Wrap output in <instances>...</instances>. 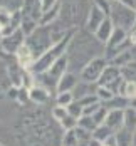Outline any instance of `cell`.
Here are the masks:
<instances>
[{"label": "cell", "mask_w": 136, "mask_h": 146, "mask_svg": "<svg viewBox=\"0 0 136 146\" xmlns=\"http://www.w3.org/2000/svg\"><path fill=\"white\" fill-rule=\"evenodd\" d=\"M0 146H2V145H0Z\"/></svg>", "instance_id": "cell-39"}, {"label": "cell", "mask_w": 136, "mask_h": 146, "mask_svg": "<svg viewBox=\"0 0 136 146\" xmlns=\"http://www.w3.org/2000/svg\"><path fill=\"white\" fill-rule=\"evenodd\" d=\"M12 14H14V12H10L9 9H5V7L0 5V30H3V29L9 27V24H10V20H12ZM0 34H2V32H0Z\"/></svg>", "instance_id": "cell-23"}, {"label": "cell", "mask_w": 136, "mask_h": 146, "mask_svg": "<svg viewBox=\"0 0 136 146\" xmlns=\"http://www.w3.org/2000/svg\"><path fill=\"white\" fill-rule=\"evenodd\" d=\"M111 133L113 129H109L107 126H99L96 133H94V139H98V141H103V139H109L111 138Z\"/></svg>", "instance_id": "cell-24"}, {"label": "cell", "mask_w": 136, "mask_h": 146, "mask_svg": "<svg viewBox=\"0 0 136 146\" xmlns=\"http://www.w3.org/2000/svg\"><path fill=\"white\" fill-rule=\"evenodd\" d=\"M24 44H25V35H24V32L20 29L12 32V34H9V35H3L0 39V47H2V50L5 54H14L15 56L17 50Z\"/></svg>", "instance_id": "cell-8"}, {"label": "cell", "mask_w": 136, "mask_h": 146, "mask_svg": "<svg viewBox=\"0 0 136 146\" xmlns=\"http://www.w3.org/2000/svg\"><path fill=\"white\" fill-rule=\"evenodd\" d=\"M106 116H107V109H106V108H99V109L94 113L92 119L96 121V124H101V123L106 119Z\"/></svg>", "instance_id": "cell-29"}, {"label": "cell", "mask_w": 136, "mask_h": 146, "mask_svg": "<svg viewBox=\"0 0 136 146\" xmlns=\"http://www.w3.org/2000/svg\"><path fill=\"white\" fill-rule=\"evenodd\" d=\"M113 30H114V25H113V22H111V19L109 17H106L104 22L98 27V30L94 32V37L101 42V44H106L107 40H109V37H111V34H113Z\"/></svg>", "instance_id": "cell-13"}, {"label": "cell", "mask_w": 136, "mask_h": 146, "mask_svg": "<svg viewBox=\"0 0 136 146\" xmlns=\"http://www.w3.org/2000/svg\"><path fill=\"white\" fill-rule=\"evenodd\" d=\"M109 2H121V3H126V5H129V7H136L135 0H109Z\"/></svg>", "instance_id": "cell-33"}, {"label": "cell", "mask_w": 136, "mask_h": 146, "mask_svg": "<svg viewBox=\"0 0 136 146\" xmlns=\"http://www.w3.org/2000/svg\"><path fill=\"white\" fill-rule=\"evenodd\" d=\"M96 96H98V99H104V101H111V99L114 98V92H113L111 89H107V88H103V86H99V88L96 89Z\"/></svg>", "instance_id": "cell-25"}, {"label": "cell", "mask_w": 136, "mask_h": 146, "mask_svg": "<svg viewBox=\"0 0 136 146\" xmlns=\"http://www.w3.org/2000/svg\"><path fill=\"white\" fill-rule=\"evenodd\" d=\"M22 14L39 22L40 17H42V3H40V0H24Z\"/></svg>", "instance_id": "cell-10"}, {"label": "cell", "mask_w": 136, "mask_h": 146, "mask_svg": "<svg viewBox=\"0 0 136 146\" xmlns=\"http://www.w3.org/2000/svg\"><path fill=\"white\" fill-rule=\"evenodd\" d=\"M114 141H116V146H131L133 143V133L131 129L124 128L114 134Z\"/></svg>", "instance_id": "cell-19"}, {"label": "cell", "mask_w": 136, "mask_h": 146, "mask_svg": "<svg viewBox=\"0 0 136 146\" xmlns=\"http://www.w3.org/2000/svg\"><path fill=\"white\" fill-rule=\"evenodd\" d=\"M29 98L32 99V102L35 104H45V101H49V89L42 88V86H35V88L29 89Z\"/></svg>", "instance_id": "cell-16"}, {"label": "cell", "mask_w": 136, "mask_h": 146, "mask_svg": "<svg viewBox=\"0 0 136 146\" xmlns=\"http://www.w3.org/2000/svg\"><path fill=\"white\" fill-rule=\"evenodd\" d=\"M40 3H42V14H44V12H47V10L54 9L59 2H57V0H40Z\"/></svg>", "instance_id": "cell-31"}, {"label": "cell", "mask_w": 136, "mask_h": 146, "mask_svg": "<svg viewBox=\"0 0 136 146\" xmlns=\"http://www.w3.org/2000/svg\"><path fill=\"white\" fill-rule=\"evenodd\" d=\"M25 44L30 47V50L34 52L35 59L40 57L45 50H49L54 45L52 37H50V27L49 25H45V27L39 25L29 37H25Z\"/></svg>", "instance_id": "cell-5"}, {"label": "cell", "mask_w": 136, "mask_h": 146, "mask_svg": "<svg viewBox=\"0 0 136 146\" xmlns=\"http://www.w3.org/2000/svg\"><path fill=\"white\" fill-rule=\"evenodd\" d=\"M109 19L116 29L133 30L136 25V9L121 2H111L109 5Z\"/></svg>", "instance_id": "cell-4"}, {"label": "cell", "mask_w": 136, "mask_h": 146, "mask_svg": "<svg viewBox=\"0 0 136 146\" xmlns=\"http://www.w3.org/2000/svg\"><path fill=\"white\" fill-rule=\"evenodd\" d=\"M121 84H123V77H121L119 67H116V66H106V69L103 71L101 77H99V86L111 89L114 92L116 89L121 88Z\"/></svg>", "instance_id": "cell-7"}, {"label": "cell", "mask_w": 136, "mask_h": 146, "mask_svg": "<svg viewBox=\"0 0 136 146\" xmlns=\"http://www.w3.org/2000/svg\"><path fill=\"white\" fill-rule=\"evenodd\" d=\"M106 66H107V60L106 57H96L92 59L91 62H88L84 67H82V71H81V81L82 82H96V81H99V77H101V74L103 71L106 69Z\"/></svg>", "instance_id": "cell-6"}, {"label": "cell", "mask_w": 136, "mask_h": 146, "mask_svg": "<svg viewBox=\"0 0 136 146\" xmlns=\"http://www.w3.org/2000/svg\"><path fill=\"white\" fill-rule=\"evenodd\" d=\"M133 108H135V109H136V106H133Z\"/></svg>", "instance_id": "cell-36"}, {"label": "cell", "mask_w": 136, "mask_h": 146, "mask_svg": "<svg viewBox=\"0 0 136 146\" xmlns=\"http://www.w3.org/2000/svg\"><path fill=\"white\" fill-rule=\"evenodd\" d=\"M79 126L82 128V129H96V121L89 116H84L82 119H79Z\"/></svg>", "instance_id": "cell-28"}, {"label": "cell", "mask_w": 136, "mask_h": 146, "mask_svg": "<svg viewBox=\"0 0 136 146\" xmlns=\"http://www.w3.org/2000/svg\"><path fill=\"white\" fill-rule=\"evenodd\" d=\"M57 19H59V3L54 7V9H50V10H47L42 14L40 17V20H39V25H52L54 22H57Z\"/></svg>", "instance_id": "cell-18"}, {"label": "cell", "mask_w": 136, "mask_h": 146, "mask_svg": "<svg viewBox=\"0 0 136 146\" xmlns=\"http://www.w3.org/2000/svg\"><path fill=\"white\" fill-rule=\"evenodd\" d=\"M135 2H136V0H135Z\"/></svg>", "instance_id": "cell-38"}, {"label": "cell", "mask_w": 136, "mask_h": 146, "mask_svg": "<svg viewBox=\"0 0 136 146\" xmlns=\"http://www.w3.org/2000/svg\"><path fill=\"white\" fill-rule=\"evenodd\" d=\"M103 146H109V145H103Z\"/></svg>", "instance_id": "cell-35"}, {"label": "cell", "mask_w": 136, "mask_h": 146, "mask_svg": "<svg viewBox=\"0 0 136 146\" xmlns=\"http://www.w3.org/2000/svg\"><path fill=\"white\" fill-rule=\"evenodd\" d=\"M17 64L22 67V69H30L32 67V64L35 62V56H34V52L30 50V47L27 44H24L19 50H17Z\"/></svg>", "instance_id": "cell-11"}, {"label": "cell", "mask_w": 136, "mask_h": 146, "mask_svg": "<svg viewBox=\"0 0 136 146\" xmlns=\"http://www.w3.org/2000/svg\"><path fill=\"white\" fill-rule=\"evenodd\" d=\"M119 72L123 81L126 82H136V60H131L119 67Z\"/></svg>", "instance_id": "cell-17"}, {"label": "cell", "mask_w": 136, "mask_h": 146, "mask_svg": "<svg viewBox=\"0 0 136 146\" xmlns=\"http://www.w3.org/2000/svg\"><path fill=\"white\" fill-rule=\"evenodd\" d=\"M76 86H77V76L74 72H69L67 71L59 79L56 89H57V94H60V92H71V91H74Z\"/></svg>", "instance_id": "cell-12"}, {"label": "cell", "mask_w": 136, "mask_h": 146, "mask_svg": "<svg viewBox=\"0 0 136 146\" xmlns=\"http://www.w3.org/2000/svg\"><path fill=\"white\" fill-rule=\"evenodd\" d=\"M7 76H9V81L14 88H22L24 86V74L20 71L19 64H9L7 66Z\"/></svg>", "instance_id": "cell-14"}, {"label": "cell", "mask_w": 136, "mask_h": 146, "mask_svg": "<svg viewBox=\"0 0 136 146\" xmlns=\"http://www.w3.org/2000/svg\"><path fill=\"white\" fill-rule=\"evenodd\" d=\"M106 126L109 128V129H118L121 124L124 123V111H121V109H113V111H109L107 113V116L104 119Z\"/></svg>", "instance_id": "cell-15"}, {"label": "cell", "mask_w": 136, "mask_h": 146, "mask_svg": "<svg viewBox=\"0 0 136 146\" xmlns=\"http://www.w3.org/2000/svg\"><path fill=\"white\" fill-rule=\"evenodd\" d=\"M72 101H74L72 92H60L59 96H57V106H64V108H67Z\"/></svg>", "instance_id": "cell-26"}, {"label": "cell", "mask_w": 136, "mask_h": 146, "mask_svg": "<svg viewBox=\"0 0 136 146\" xmlns=\"http://www.w3.org/2000/svg\"><path fill=\"white\" fill-rule=\"evenodd\" d=\"M52 114H54V117H56V119L62 121V119L67 116L69 113H67V108H64V106H59V108H56V109L52 111Z\"/></svg>", "instance_id": "cell-30"}, {"label": "cell", "mask_w": 136, "mask_h": 146, "mask_svg": "<svg viewBox=\"0 0 136 146\" xmlns=\"http://www.w3.org/2000/svg\"><path fill=\"white\" fill-rule=\"evenodd\" d=\"M88 14V0H62L59 5V20L66 29L86 24Z\"/></svg>", "instance_id": "cell-2"}, {"label": "cell", "mask_w": 136, "mask_h": 146, "mask_svg": "<svg viewBox=\"0 0 136 146\" xmlns=\"http://www.w3.org/2000/svg\"><path fill=\"white\" fill-rule=\"evenodd\" d=\"M0 32H2V30H0Z\"/></svg>", "instance_id": "cell-37"}, {"label": "cell", "mask_w": 136, "mask_h": 146, "mask_svg": "<svg viewBox=\"0 0 136 146\" xmlns=\"http://www.w3.org/2000/svg\"><path fill=\"white\" fill-rule=\"evenodd\" d=\"M119 92L123 94V98L126 99H136V82H126L123 81L119 88Z\"/></svg>", "instance_id": "cell-21"}, {"label": "cell", "mask_w": 136, "mask_h": 146, "mask_svg": "<svg viewBox=\"0 0 136 146\" xmlns=\"http://www.w3.org/2000/svg\"><path fill=\"white\" fill-rule=\"evenodd\" d=\"M92 3H94V5H98L99 9H103L106 14H109V5H111V2H109V0H92Z\"/></svg>", "instance_id": "cell-32"}, {"label": "cell", "mask_w": 136, "mask_h": 146, "mask_svg": "<svg viewBox=\"0 0 136 146\" xmlns=\"http://www.w3.org/2000/svg\"><path fill=\"white\" fill-rule=\"evenodd\" d=\"M71 37H72V32H69L60 42H57V44H54L49 50H45L44 54L40 56V57L35 59V62L32 64V67H30V72L32 74H42L45 72L56 60L59 57H62L64 56V52L67 50V45H69V42H71Z\"/></svg>", "instance_id": "cell-3"}, {"label": "cell", "mask_w": 136, "mask_h": 146, "mask_svg": "<svg viewBox=\"0 0 136 146\" xmlns=\"http://www.w3.org/2000/svg\"><path fill=\"white\" fill-rule=\"evenodd\" d=\"M39 27V22L37 20H34V19H30V17H22V22H20V30L24 32V35L25 37H29L30 34L34 32V30Z\"/></svg>", "instance_id": "cell-20"}, {"label": "cell", "mask_w": 136, "mask_h": 146, "mask_svg": "<svg viewBox=\"0 0 136 146\" xmlns=\"http://www.w3.org/2000/svg\"><path fill=\"white\" fill-rule=\"evenodd\" d=\"M129 40H131V44L136 45V27L131 30V34H129Z\"/></svg>", "instance_id": "cell-34"}, {"label": "cell", "mask_w": 136, "mask_h": 146, "mask_svg": "<svg viewBox=\"0 0 136 146\" xmlns=\"http://www.w3.org/2000/svg\"><path fill=\"white\" fill-rule=\"evenodd\" d=\"M67 113H69L72 117H76V119H77V117L82 114V106H81L79 102H74V101H72L69 106H67Z\"/></svg>", "instance_id": "cell-27"}, {"label": "cell", "mask_w": 136, "mask_h": 146, "mask_svg": "<svg viewBox=\"0 0 136 146\" xmlns=\"http://www.w3.org/2000/svg\"><path fill=\"white\" fill-rule=\"evenodd\" d=\"M106 19V12L103 10V9H99L98 5H91L89 7V14H88V19H86V30L88 32H91V34H94L96 30H98V27L104 22Z\"/></svg>", "instance_id": "cell-9"}, {"label": "cell", "mask_w": 136, "mask_h": 146, "mask_svg": "<svg viewBox=\"0 0 136 146\" xmlns=\"http://www.w3.org/2000/svg\"><path fill=\"white\" fill-rule=\"evenodd\" d=\"M124 128H128V129H133L136 128V109L135 108H128L126 111H124Z\"/></svg>", "instance_id": "cell-22"}, {"label": "cell", "mask_w": 136, "mask_h": 146, "mask_svg": "<svg viewBox=\"0 0 136 146\" xmlns=\"http://www.w3.org/2000/svg\"><path fill=\"white\" fill-rule=\"evenodd\" d=\"M103 45L104 44H101L94 37V34L88 30H77L76 34H72L71 42L67 45V60L72 62V66H76L79 71H82L88 62L99 57L98 54Z\"/></svg>", "instance_id": "cell-1"}]
</instances>
